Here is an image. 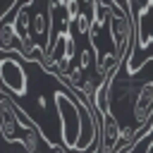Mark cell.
Returning a JSON list of instances; mask_svg holds the SVG:
<instances>
[{
    "label": "cell",
    "mask_w": 153,
    "mask_h": 153,
    "mask_svg": "<svg viewBox=\"0 0 153 153\" xmlns=\"http://www.w3.org/2000/svg\"><path fill=\"white\" fill-rule=\"evenodd\" d=\"M0 84L7 93L24 96L26 93V72H24V67L12 57L0 60Z\"/></svg>",
    "instance_id": "cell-3"
},
{
    "label": "cell",
    "mask_w": 153,
    "mask_h": 153,
    "mask_svg": "<svg viewBox=\"0 0 153 153\" xmlns=\"http://www.w3.org/2000/svg\"><path fill=\"white\" fill-rule=\"evenodd\" d=\"M14 14L7 10V14H2V22H0V50L2 53H12V50H22V41L14 31V24H12Z\"/></svg>",
    "instance_id": "cell-5"
},
{
    "label": "cell",
    "mask_w": 153,
    "mask_h": 153,
    "mask_svg": "<svg viewBox=\"0 0 153 153\" xmlns=\"http://www.w3.org/2000/svg\"><path fill=\"white\" fill-rule=\"evenodd\" d=\"M134 29H136V45L139 48H146L148 43H153V0H148L146 5H141L136 10Z\"/></svg>",
    "instance_id": "cell-4"
},
{
    "label": "cell",
    "mask_w": 153,
    "mask_h": 153,
    "mask_svg": "<svg viewBox=\"0 0 153 153\" xmlns=\"http://www.w3.org/2000/svg\"><path fill=\"white\" fill-rule=\"evenodd\" d=\"M36 127V122L12 100V96L0 86V136L7 143H17L24 129Z\"/></svg>",
    "instance_id": "cell-2"
},
{
    "label": "cell",
    "mask_w": 153,
    "mask_h": 153,
    "mask_svg": "<svg viewBox=\"0 0 153 153\" xmlns=\"http://www.w3.org/2000/svg\"><path fill=\"white\" fill-rule=\"evenodd\" d=\"M36 105H38V108H45V98L38 96V98H36Z\"/></svg>",
    "instance_id": "cell-6"
},
{
    "label": "cell",
    "mask_w": 153,
    "mask_h": 153,
    "mask_svg": "<svg viewBox=\"0 0 153 153\" xmlns=\"http://www.w3.org/2000/svg\"><path fill=\"white\" fill-rule=\"evenodd\" d=\"M55 105H57V120H60V134L65 151H74L79 134H81V98H72L65 91H55Z\"/></svg>",
    "instance_id": "cell-1"
}]
</instances>
